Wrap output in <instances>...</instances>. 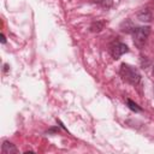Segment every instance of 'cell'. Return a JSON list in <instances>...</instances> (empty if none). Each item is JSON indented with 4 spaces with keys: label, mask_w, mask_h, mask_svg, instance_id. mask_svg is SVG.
Listing matches in <instances>:
<instances>
[{
    "label": "cell",
    "mask_w": 154,
    "mask_h": 154,
    "mask_svg": "<svg viewBox=\"0 0 154 154\" xmlns=\"http://www.w3.org/2000/svg\"><path fill=\"white\" fill-rule=\"evenodd\" d=\"M119 73H120V76L123 77L124 81H126L128 83H130V84H132V85L138 84L140 81H141V75H140L138 70L135 69V67L131 66V65L122 64V65H120Z\"/></svg>",
    "instance_id": "cell-1"
},
{
    "label": "cell",
    "mask_w": 154,
    "mask_h": 154,
    "mask_svg": "<svg viewBox=\"0 0 154 154\" xmlns=\"http://www.w3.org/2000/svg\"><path fill=\"white\" fill-rule=\"evenodd\" d=\"M132 40H134V43L138 47V48H142L150 34V28L149 26H137L132 30Z\"/></svg>",
    "instance_id": "cell-2"
},
{
    "label": "cell",
    "mask_w": 154,
    "mask_h": 154,
    "mask_svg": "<svg viewBox=\"0 0 154 154\" xmlns=\"http://www.w3.org/2000/svg\"><path fill=\"white\" fill-rule=\"evenodd\" d=\"M109 52H111V55H112L114 59H119L123 54H125V53L129 52V47H128L125 43L120 42V41H116V42H113V43L111 45Z\"/></svg>",
    "instance_id": "cell-3"
},
{
    "label": "cell",
    "mask_w": 154,
    "mask_h": 154,
    "mask_svg": "<svg viewBox=\"0 0 154 154\" xmlns=\"http://www.w3.org/2000/svg\"><path fill=\"white\" fill-rule=\"evenodd\" d=\"M1 152H2V154H14V153H17L18 150H17V148H16V146H14L13 143H11V142H8V141H5V142L2 143Z\"/></svg>",
    "instance_id": "cell-4"
},
{
    "label": "cell",
    "mask_w": 154,
    "mask_h": 154,
    "mask_svg": "<svg viewBox=\"0 0 154 154\" xmlns=\"http://www.w3.org/2000/svg\"><path fill=\"white\" fill-rule=\"evenodd\" d=\"M137 18L141 22H150L152 20V12L149 8H143L137 13Z\"/></svg>",
    "instance_id": "cell-5"
},
{
    "label": "cell",
    "mask_w": 154,
    "mask_h": 154,
    "mask_svg": "<svg viewBox=\"0 0 154 154\" xmlns=\"http://www.w3.org/2000/svg\"><path fill=\"white\" fill-rule=\"evenodd\" d=\"M120 28H122V30L123 31H125V32H132V30L135 29V26H134V24L131 23V20H125V22H123L122 23V25H120Z\"/></svg>",
    "instance_id": "cell-6"
},
{
    "label": "cell",
    "mask_w": 154,
    "mask_h": 154,
    "mask_svg": "<svg viewBox=\"0 0 154 154\" xmlns=\"http://www.w3.org/2000/svg\"><path fill=\"white\" fill-rule=\"evenodd\" d=\"M126 103H128V107H129L131 111H135V112H140V111H142V108H141L136 102H134V101L130 100V99L126 100Z\"/></svg>",
    "instance_id": "cell-7"
},
{
    "label": "cell",
    "mask_w": 154,
    "mask_h": 154,
    "mask_svg": "<svg viewBox=\"0 0 154 154\" xmlns=\"http://www.w3.org/2000/svg\"><path fill=\"white\" fill-rule=\"evenodd\" d=\"M94 2L99 4L100 6H102L105 8H109L112 6V0H94Z\"/></svg>",
    "instance_id": "cell-8"
},
{
    "label": "cell",
    "mask_w": 154,
    "mask_h": 154,
    "mask_svg": "<svg viewBox=\"0 0 154 154\" xmlns=\"http://www.w3.org/2000/svg\"><path fill=\"white\" fill-rule=\"evenodd\" d=\"M102 28H103V22H94L90 26V30L91 31H100Z\"/></svg>",
    "instance_id": "cell-9"
},
{
    "label": "cell",
    "mask_w": 154,
    "mask_h": 154,
    "mask_svg": "<svg viewBox=\"0 0 154 154\" xmlns=\"http://www.w3.org/2000/svg\"><path fill=\"white\" fill-rule=\"evenodd\" d=\"M1 42H2V43H5V42H6V37H5V35H4V34H1Z\"/></svg>",
    "instance_id": "cell-10"
},
{
    "label": "cell",
    "mask_w": 154,
    "mask_h": 154,
    "mask_svg": "<svg viewBox=\"0 0 154 154\" xmlns=\"http://www.w3.org/2000/svg\"><path fill=\"white\" fill-rule=\"evenodd\" d=\"M153 76H154V69H153Z\"/></svg>",
    "instance_id": "cell-11"
}]
</instances>
